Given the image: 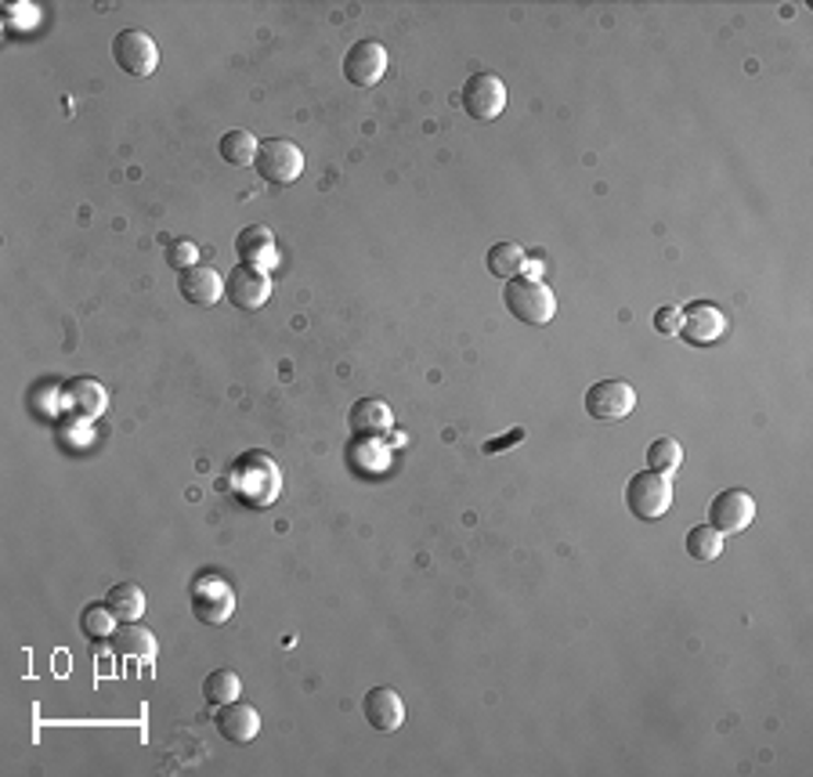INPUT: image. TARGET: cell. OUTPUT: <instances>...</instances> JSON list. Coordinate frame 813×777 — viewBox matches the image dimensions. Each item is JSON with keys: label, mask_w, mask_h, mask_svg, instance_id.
Segmentation results:
<instances>
[{"label": "cell", "mask_w": 813, "mask_h": 777, "mask_svg": "<svg viewBox=\"0 0 813 777\" xmlns=\"http://www.w3.org/2000/svg\"><path fill=\"white\" fill-rule=\"evenodd\" d=\"M167 264H170V268H178V271L195 268V264H200V246H195L192 239L170 243V246H167Z\"/></svg>", "instance_id": "484cf974"}, {"label": "cell", "mask_w": 813, "mask_h": 777, "mask_svg": "<svg viewBox=\"0 0 813 777\" xmlns=\"http://www.w3.org/2000/svg\"><path fill=\"white\" fill-rule=\"evenodd\" d=\"M61 394H66L69 413L80 416V419H98V416L109 409V391H105V384H98V380H91V376L69 380Z\"/></svg>", "instance_id": "9a60e30c"}, {"label": "cell", "mask_w": 813, "mask_h": 777, "mask_svg": "<svg viewBox=\"0 0 813 777\" xmlns=\"http://www.w3.org/2000/svg\"><path fill=\"white\" fill-rule=\"evenodd\" d=\"M348 424H351V435H359V438H380V435H387V430L394 427V413H391L387 402L362 398V402L351 405Z\"/></svg>", "instance_id": "2e32d148"}, {"label": "cell", "mask_w": 813, "mask_h": 777, "mask_svg": "<svg viewBox=\"0 0 813 777\" xmlns=\"http://www.w3.org/2000/svg\"><path fill=\"white\" fill-rule=\"evenodd\" d=\"M680 315H684L680 337L698 344V348H709V344H716L726 333V315L716 304H691V307H684Z\"/></svg>", "instance_id": "8fae6325"}, {"label": "cell", "mask_w": 813, "mask_h": 777, "mask_svg": "<svg viewBox=\"0 0 813 777\" xmlns=\"http://www.w3.org/2000/svg\"><path fill=\"white\" fill-rule=\"evenodd\" d=\"M636 409V391L625 380H600L586 391V413L600 424H619Z\"/></svg>", "instance_id": "5b68a950"}, {"label": "cell", "mask_w": 813, "mask_h": 777, "mask_svg": "<svg viewBox=\"0 0 813 777\" xmlns=\"http://www.w3.org/2000/svg\"><path fill=\"white\" fill-rule=\"evenodd\" d=\"M113 58L123 72H131V77H153L159 69V47L153 36L142 30H123L113 41Z\"/></svg>", "instance_id": "8992f818"}, {"label": "cell", "mask_w": 813, "mask_h": 777, "mask_svg": "<svg viewBox=\"0 0 813 777\" xmlns=\"http://www.w3.org/2000/svg\"><path fill=\"white\" fill-rule=\"evenodd\" d=\"M225 293H228V301L239 307V312H261V307L268 304V297H271V275L264 268L239 264L225 279Z\"/></svg>", "instance_id": "9c48e42d"}, {"label": "cell", "mask_w": 813, "mask_h": 777, "mask_svg": "<svg viewBox=\"0 0 813 777\" xmlns=\"http://www.w3.org/2000/svg\"><path fill=\"white\" fill-rule=\"evenodd\" d=\"M192 615L206 626H225L236 615V589L217 575L200 578L192 586Z\"/></svg>", "instance_id": "277c9868"}, {"label": "cell", "mask_w": 813, "mask_h": 777, "mask_svg": "<svg viewBox=\"0 0 813 777\" xmlns=\"http://www.w3.org/2000/svg\"><path fill=\"white\" fill-rule=\"evenodd\" d=\"M80 629H83V637H91V640L113 637V629H116V615L109 611V604H91V608L80 615Z\"/></svg>", "instance_id": "d4e9b609"}, {"label": "cell", "mask_w": 813, "mask_h": 777, "mask_svg": "<svg viewBox=\"0 0 813 777\" xmlns=\"http://www.w3.org/2000/svg\"><path fill=\"white\" fill-rule=\"evenodd\" d=\"M236 254L242 257V264L250 268H264L275 261V236H271L268 225H250L236 236Z\"/></svg>", "instance_id": "e0dca14e"}, {"label": "cell", "mask_w": 813, "mask_h": 777, "mask_svg": "<svg viewBox=\"0 0 813 777\" xmlns=\"http://www.w3.org/2000/svg\"><path fill=\"white\" fill-rule=\"evenodd\" d=\"M524 438V430H510V435L507 438H492V441H485V452L492 455V452H507V446H513V441H521Z\"/></svg>", "instance_id": "83f0119b"}, {"label": "cell", "mask_w": 813, "mask_h": 777, "mask_svg": "<svg viewBox=\"0 0 813 777\" xmlns=\"http://www.w3.org/2000/svg\"><path fill=\"white\" fill-rule=\"evenodd\" d=\"M217 734L232 745H250L261 734V712L239 698L228 701V706L217 709Z\"/></svg>", "instance_id": "7c38bea8"}, {"label": "cell", "mask_w": 813, "mask_h": 777, "mask_svg": "<svg viewBox=\"0 0 813 777\" xmlns=\"http://www.w3.org/2000/svg\"><path fill=\"white\" fill-rule=\"evenodd\" d=\"M528 268V254H524V246H517V243H496L488 250V271L496 279H517L521 271Z\"/></svg>", "instance_id": "ffe728a7"}, {"label": "cell", "mask_w": 813, "mask_h": 777, "mask_svg": "<svg viewBox=\"0 0 813 777\" xmlns=\"http://www.w3.org/2000/svg\"><path fill=\"white\" fill-rule=\"evenodd\" d=\"M109 648H113L116 655H127V658H153L156 637L138 622H123L113 629V637H109Z\"/></svg>", "instance_id": "ac0fdd59"}, {"label": "cell", "mask_w": 813, "mask_h": 777, "mask_svg": "<svg viewBox=\"0 0 813 777\" xmlns=\"http://www.w3.org/2000/svg\"><path fill=\"white\" fill-rule=\"evenodd\" d=\"M625 507H630L640 521H658L673 507V481L655 471H640L625 485Z\"/></svg>", "instance_id": "7a4b0ae2"}, {"label": "cell", "mask_w": 813, "mask_h": 777, "mask_svg": "<svg viewBox=\"0 0 813 777\" xmlns=\"http://www.w3.org/2000/svg\"><path fill=\"white\" fill-rule=\"evenodd\" d=\"M503 301H507L510 315L521 318L528 326H546L553 323V315H557V297H553V290L539 279H524V275L510 279L507 290H503Z\"/></svg>", "instance_id": "6da1fadb"}, {"label": "cell", "mask_w": 813, "mask_h": 777, "mask_svg": "<svg viewBox=\"0 0 813 777\" xmlns=\"http://www.w3.org/2000/svg\"><path fill=\"white\" fill-rule=\"evenodd\" d=\"M253 167L268 184H293L304 174V153L286 138H271L257 149Z\"/></svg>", "instance_id": "3957f363"}, {"label": "cell", "mask_w": 813, "mask_h": 777, "mask_svg": "<svg viewBox=\"0 0 813 777\" xmlns=\"http://www.w3.org/2000/svg\"><path fill=\"white\" fill-rule=\"evenodd\" d=\"M680 463H684V449H680V441H676V438L651 441V449H647V471L673 477L676 471H680Z\"/></svg>", "instance_id": "7402d4cb"}, {"label": "cell", "mask_w": 813, "mask_h": 777, "mask_svg": "<svg viewBox=\"0 0 813 777\" xmlns=\"http://www.w3.org/2000/svg\"><path fill=\"white\" fill-rule=\"evenodd\" d=\"M365 720H369V727L373 731H380V734H391V731H398V727L405 723V701H402V695L394 687H373L365 695Z\"/></svg>", "instance_id": "4fadbf2b"}, {"label": "cell", "mask_w": 813, "mask_h": 777, "mask_svg": "<svg viewBox=\"0 0 813 777\" xmlns=\"http://www.w3.org/2000/svg\"><path fill=\"white\" fill-rule=\"evenodd\" d=\"M178 286H181V297L189 304H195V307H211V304H217L221 297H225V279H221L214 268H203V264L184 268Z\"/></svg>", "instance_id": "5bb4252c"}, {"label": "cell", "mask_w": 813, "mask_h": 777, "mask_svg": "<svg viewBox=\"0 0 813 777\" xmlns=\"http://www.w3.org/2000/svg\"><path fill=\"white\" fill-rule=\"evenodd\" d=\"M756 521V499L745 488H726L712 499L709 525L723 536H742L748 525Z\"/></svg>", "instance_id": "52a82bcc"}, {"label": "cell", "mask_w": 813, "mask_h": 777, "mask_svg": "<svg viewBox=\"0 0 813 777\" xmlns=\"http://www.w3.org/2000/svg\"><path fill=\"white\" fill-rule=\"evenodd\" d=\"M105 604H109V611H113L120 622H138L142 615H145V608H149V600H145L142 586H134V583L113 586L105 594Z\"/></svg>", "instance_id": "d6986e66"}, {"label": "cell", "mask_w": 813, "mask_h": 777, "mask_svg": "<svg viewBox=\"0 0 813 777\" xmlns=\"http://www.w3.org/2000/svg\"><path fill=\"white\" fill-rule=\"evenodd\" d=\"M687 553H691L695 561H716L723 553V532H716L712 525H698L687 532Z\"/></svg>", "instance_id": "cb8c5ba5"}, {"label": "cell", "mask_w": 813, "mask_h": 777, "mask_svg": "<svg viewBox=\"0 0 813 777\" xmlns=\"http://www.w3.org/2000/svg\"><path fill=\"white\" fill-rule=\"evenodd\" d=\"M257 149H261V142L253 138L250 131H225V138H221V159L232 167H250L257 159Z\"/></svg>", "instance_id": "44dd1931"}, {"label": "cell", "mask_w": 813, "mask_h": 777, "mask_svg": "<svg viewBox=\"0 0 813 777\" xmlns=\"http://www.w3.org/2000/svg\"><path fill=\"white\" fill-rule=\"evenodd\" d=\"M384 72H387L384 44L359 41V44H351L348 55H343V77H348L351 83H359V88H373V83L384 80Z\"/></svg>", "instance_id": "30bf717a"}, {"label": "cell", "mask_w": 813, "mask_h": 777, "mask_svg": "<svg viewBox=\"0 0 813 777\" xmlns=\"http://www.w3.org/2000/svg\"><path fill=\"white\" fill-rule=\"evenodd\" d=\"M239 690H242V680H239V673H232V669H214L211 676H206V684H203L206 701L217 706V709L228 706V701H236Z\"/></svg>", "instance_id": "603a6c76"}, {"label": "cell", "mask_w": 813, "mask_h": 777, "mask_svg": "<svg viewBox=\"0 0 813 777\" xmlns=\"http://www.w3.org/2000/svg\"><path fill=\"white\" fill-rule=\"evenodd\" d=\"M680 323H684L680 307L665 304V307H658V312H655V329L665 333V337H676V333H680Z\"/></svg>", "instance_id": "4316f807"}, {"label": "cell", "mask_w": 813, "mask_h": 777, "mask_svg": "<svg viewBox=\"0 0 813 777\" xmlns=\"http://www.w3.org/2000/svg\"><path fill=\"white\" fill-rule=\"evenodd\" d=\"M463 109L474 120H496L503 109H507V83H503L496 72H474L463 88Z\"/></svg>", "instance_id": "ba28073f"}]
</instances>
